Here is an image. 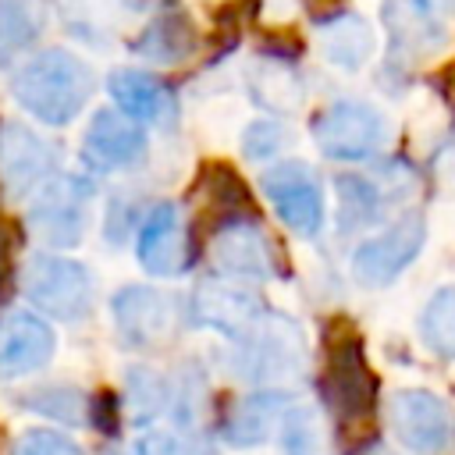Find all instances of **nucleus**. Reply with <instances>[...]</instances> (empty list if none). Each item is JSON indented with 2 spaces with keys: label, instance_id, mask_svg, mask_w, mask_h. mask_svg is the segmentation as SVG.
Masks as SVG:
<instances>
[{
  "label": "nucleus",
  "instance_id": "nucleus-1",
  "mask_svg": "<svg viewBox=\"0 0 455 455\" xmlns=\"http://www.w3.org/2000/svg\"><path fill=\"white\" fill-rule=\"evenodd\" d=\"M92 68L64 46L39 50L11 75V96L18 100V107L50 128L71 124L92 100Z\"/></svg>",
  "mask_w": 455,
  "mask_h": 455
},
{
  "label": "nucleus",
  "instance_id": "nucleus-2",
  "mask_svg": "<svg viewBox=\"0 0 455 455\" xmlns=\"http://www.w3.org/2000/svg\"><path fill=\"white\" fill-rule=\"evenodd\" d=\"M228 366L252 387L288 384L306 370V334L291 316L267 309V316L252 331L231 341Z\"/></svg>",
  "mask_w": 455,
  "mask_h": 455
},
{
  "label": "nucleus",
  "instance_id": "nucleus-3",
  "mask_svg": "<svg viewBox=\"0 0 455 455\" xmlns=\"http://www.w3.org/2000/svg\"><path fill=\"white\" fill-rule=\"evenodd\" d=\"M21 288L39 313H46L53 320H68V323L89 316L92 302H96L92 270L78 259L60 256L57 249L28 256V263L21 270Z\"/></svg>",
  "mask_w": 455,
  "mask_h": 455
},
{
  "label": "nucleus",
  "instance_id": "nucleus-4",
  "mask_svg": "<svg viewBox=\"0 0 455 455\" xmlns=\"http://www.w3.org/2000/svg\"><path fill=\"white\" fill-rule=\"evenodd\" d=\"M391 139V121L366 100H334L313 117V142L327 160L359 164L377 156Z\"/></svg>",
  "mask_w": 455,
  "mask_h": 455
},
{
  "label": "nucleus",
  "instance_id": "nucleus-5",
  "mask_svg": "<svg viewBox=\"0 0 455 455\" xmlns=\"http://www.w3.org/2000/svg\"><path fill=\"white\" fill-rule=\"evenodd\" d=\"M92 181L82 174H53L39 192H32L25 224L46 249H75L89 224Z\"/></svg>",
  "mask_w": 455,
  "mask_h": 455
},
{
  "label": "nucleus",
  "instance_id": "nucleus-6",
  "mask_svg": "<svg viewBox=\"0 0 455 455\" xmlns=\"http://www.w3.org/2000/svg\"><path fill=\"white\" fill-rule=\"evenodd\" d=\"M395 441L412 455H448L455 448V409L427 387H398L387 398Z\"/></svg>",
  "mask_w": 455,
  "mask_h": 455
},
{
  "label": "nucleus",
  "instance_id": "nucleus-7",
  "mask_svg": "<svg viewBox=\"0 0 455 455\" xmlns=\"http://www.w3.org/2000/svg\"><path fill=\"white\" fill-rule=\"evenodd\" d=\"M259 188L267 196V203L274 206L277 220L302 235L313 238L323 228V188L316 171L306 160H277L259 174Z\"/></svg>",
  "mask_w": 455,
  "mask_h": 455
},
{
  "label": "nucleus",
  "instance_id": "nucleus-8",
  "mask_svg": "<svg viewBox=\"0 0 455 455\" xmlns=\"http://www.w3.org/2000/svg\"><path fill=\"white\" fill-rule=\"evenodd\" d=\"M323 398L341 419H366L377 402V377L363 355V341L352 331H338L327 345Z\"/></svg>",
  "mask_w": 455,
  "mask_h": 455
},
{
  "label": "nucleus",
  "instance_id": "nucleus-9",
  "mask_svg": "<svg viewBox=\"0 0 455 455\" xmlns=\"http://www.w3.org/2000/svg\"><path fill=\"white\" fill-rule=\"evenodd\" d=\"M427 242V220L423 213L409 210L373 238L359 242L352 252V277L366 288H384L391 284L419 252Z\"/></svg>",
  "mask_w": 455,
  "mask_h": 455
},
{
  "label": "nucleus",
  "instance_id": "nucleus-10",
  "mask_svg": "<svg viewBox=\"0 0 455 455\" xmlns=\"http://www.w3.org/2000/svg\"><path fill=\"white\" fill-rule=\"evenodd\" d=\"M263 316H267V306L249 281H238L228 274H206L203 281H196L192 320L199 327L220 331L224 338L235 341L245 331H252Z\"/></svg>",
  "mask_w": 455,
  "mask_h": 455
},
{
  "label": "nucleus",
  "instance_id": "nucleus-11",
  "mask_svg": "<svg viewBox=\"0 0 455 455\" xmlns=\"http://www.w3.org/2000/svg\"><path fill=\"white\" fill-rule=\"evenodd\" d=\"M210 263L217 274L238 281H270L281 274L277 249L270 235L252 217H228L210 238Z\"/></svg>",
  "mask_w": 455,
  "mask_h": 455
},
{
  "label": "nucleus",
  "instance_id": "nucleus-12",
  "mask_svg": "<svg viewBox=\"0 0 455 455\" xmlns=\"http://www.w3.org/2000/svg\"><path fill=\"white\" fill-rule=\"evenodd\" d=\"M57 174V146L18 121L0 124V188L11 199L39 192Z\"/></svg>",
  "mask_w": 455,
  "mask_h": 455
},
{
  "label": "nucleus",
  "instance_id": "nucleus-13",
  "mask_svg": "<svg viewBox=\"0 0 455 455\" xmlns=\"http://www.w3.org/2000/svg\"><path fill=\"white\" fill-rule=\"evenodd\" d=\"M146 156V128L128 117L121 107H103L89 117L82 135V164L114 174L124 167H135Z\"/></svg>",
  "mask_w": 455,
  "mask_h": 455
},
{
  "label": "nucleus",
  "instance_id": "nucleus-14",
  "mask_svg": "<svg viewBox=\"0 0 455 455\" xmlns=\"http://www.w3.org/2000/svg\"><path fill=\"white\" fill-rule=\"evenodd\" d=\"M110 316H114V331H117L121 345H128L135 352L164 345L174 331L171 295H164L156 288H146V284H124L110 299Z\"/></svg>",
  "mask_w": 455,
  "mask_h": 455
},
{
  "label": "nucleus",
  "instance_id": "nucleus-15",
  "mask_svg": "<svg viewBox=\"0 0 455 455\" xmlns=\"http://www.w3.org/2000/svg\"><path fill=\"white\" fill-rule=\"evenodd\" d=\"M398 164L384 167L380 174H338L334 188H338V228L348 231H363L370 224H377L384 217V206L395 199H405L412 192V178H391Z\"/></svg>",
  "mask_w": 455,
  "mask_h": 455
},
{
  "label": "nucleus",
  "instance_id": "nucleus-16",
  "mask_svg": "<svg viewBox=\"0 0 455 455\" xmlns=\"http://www.w3.org/2000/svg\"><path fill=\"white\" fill-rule=\"evenodd\" d=\"M135 256H139L142 270H149L153 277H174V274L188 270V259H192L188 231H185V217L174 203H156L139 220Z\"/></svg>",
  "mask_w": 455,
  "mask_h": 455
},
{
  "label": "nucleus",
  "instance_id": "nucleus-17",
  "mask_svg": "<svg viewBox=\"0 0 455 455\" xmlns=\"http://www.w3.org/2000/svg\"><path fill=\"white\" fill-rule=\"evenodd\" d=\"M53 327L32 309L0 316V377H28L53 359Z\"/></svg>",
  "mask_w": 455,
  "mask_h": 455
},
{
  "label": "nucleus",
  "instance_id": "nucleus-18",
  "mask_svg": "<svg viewBox=\"0 0 455 455\" xmlns=\"http://www.w3.org/2000/svg\"><path fill=\"white\" fill-rule=\"evenodd\" d=\"M107 92L114 107H121L128 117L149 128H171L178 121V96L174 89L156 78L153 71H135V68H117L107 78Z\"/></svg>",
  "mask_w": 455,
  "mask_h": 455
},
{
  "label": "nucleus",
  "instance_id": "nucleus-19",
  "mask_svg": "<svg viewBox=\"0 0 455 455\" xmlns=\"http://www.w3.org/2000/svg\"><path fill=\"white\" fill-rule=\"evenodd\" d=\"M288 405H291L288 391L256 387V391L242 395L238 402H231V409L224 412L220 434L231 448H256L281 427V416L288 412Z\"/></svg>",
  "mask_w": 455,
  "mask_h": 455
},
{
  "label": "nucleus",
  "instance_id": "nucleus-20",
  "mask_svg": "<svg viewBox=\"0 0 455 455\" xmlns=\"http://www.w3.org/2000/svg\"><path fill=\"white\" fill-rule=\"evenodd\" d=\"M132 50L149 64H181L196 50V25L185 11L167 7L139 28Z\"/></svg>",
  "mask_w": 455,
  "mask_h": 455
},
{
  "label": "nucleus",
  "instance_id": "nucleus-21",
  "mask_svg": "<svg viewBox=\"0 0 455 455\" xmlns=\"http://www.w3.org/2000/svg\"><path fill=\"white\" fill-rule=\"evenodd\" d=\"M316 36H320L323 57L341 71H359L377 50V36H373L370 21L355 11H338V14L323 18L316 25Z\"/></svg>",
  "mask_w": 455,
  "mask_h": 455
},
{
  "label": "nucleus",
  "instance_id": "nucleus-22",
  "mask_svg": "<svg viewBox=\"0 0 455 455\" xmlns=\"http://www.w3.org/2000/svg\"><path fill=\"white\" fill-rule=\"evenodd\" d=\"M46 28L43 0H0V68H18V60L39 43Z\"/></svg>",
  "mask_w": 455,
  "mask_h": 455
},
{
  "label": "nucleus",
  "instance_id": "nucleus-23",
  "mask_svg": "<svg viewBox=\"0 0 455 455\" xmlns=\"http://www.w3.org/2000/svg\"><path fill=\"white\" fill-rule=\"evenodd\" d=\"M249 96H252V103H259L270 114H291L302 107L306 85L291 64L263 57L249 68Z\"/></svg>",
  "mask_w": 455,
  "mask_h": 455
},
{
  "label": "nucleus",
  "instance_id": "nucleus-24",
  "mask_svg": "<svg viewBox=\"0 0 455 455\" xmlns=\"http://www.w3.org/2000/svg\"><path fill=\"white\" fill-rule=\"evenodd\" d=\"M171 395H174V380H167L153 366H132L124 377V402L135 423H153L156 416L171 412Z\"/></svg>",
  "mask_w": 455,
  "mask_h": 455
},
{
  "label": "nucleus",
  "instance_id": "nucleus-25",
  "mask_svg": "<svg viewBox=\"0 0 455 455\" xmlns=\"http://www.w3.org/2000/svg\"><path fill=\"white\" fill-rule=\"evenodd\" d=\"M419 338L434 355L455 359V284H444L427 299L419 313Z\"/></svg>",
  "mask_w": 455,
  "mask_h": 455
},
{
  "label": "nucleus",
  "instance_id": "nucleus-26",
  "mask_svg": "<svg viewBox=\"0 0 455 455\" xmlns=\"http://www.w3.org/2000/svg\"><path fill=\"white\" fill-rule=\"evenodd\" d=\"M277 437H281V451L284 455H320V448H323V427H320L316 409H309V405H288V412L281 416Z\"/></svg>",
  "mask_w": 455,
  "mask_h": 455
},
{
  "label": "nucleus",
  "instance_id": "nucleus-27",
  "mask_svg": "<svg viewBox=\"0 0 455 455\" xmlns=\"http://www.w3.org/2000/svg\"><path fill=\"white\" fill-rule=\"evenodd\" d=\"M21 405L39 412V416H50L57 423H82L85 416V395L78 387H68V384H46V387H36L28 395H21Z\"/></svg>",
  "mask_w": 455,
  "mask_h": 455
},
{
  "label": "nucleus",
  "instance_id": "nucleus-28",
  "mask_svg": "<svg viewBox=\"0 0 455 455\" xmlns=\"http://www.w3.org/2000/svg\"><path fill=\"white\" fill-rule=\"evenodd\" d=\"M288 146V132L281 121H252L245 132H242V153L249 160H274L281 156V149Z\"/></svg>",
  "mask_w": 455,
  "mask_h": 455
},
{
  "label": "nucleus",
  "instance_id": "nucleus-29",
  "mask_svg": "<svg viewBox=\"0 0 455 455\" xmlns=\"http://www.w3.org/2000/svg\"><path fill=\"white\" fill-rule=\"evenodd\" d=\"M11 455H85V451L68 434H57L50 427H32L18 434Z\"/></svg>",
  "mask_w": 455,
  "mask_h": 455
},
{
  "label": "nucleus",
  "instance_id": "nucleus-30",
  "mask_svg": "<svg viewBox=\"0 0 455 455\" xmlns=\"http://www.w3.org/2000/svg\"><path fill=\"white\" fill-rule=\"evenodd\" d=\"M132 455H206V451L192 437H185L178 430H146L135 441Z\"/></svg>",
  "mask_w": 455,
  "mask_h": 455
},
{
  "label": "nucleus",
  "instance_id": "nucleus-31",
  "mask_svg": "<svg viewBox=\"0 0 455 455\" xmlns=\"http://www.w3.org/2000/svg\"><path fill=\"white\" fill-rule=\"evenodd\" d=\"M409 14L427 28L430 43L444 46V21L455 18V0H405Z\"/></svg>",
  "mask_w": 455,
  "mask_h": 455
},
{
  "label": "nucleus",
  "instance_id": "nucleus-32",
  "mask_svg": "<svg viewBox=\"0 0 455 455\" xmlns=\"http://www.w3.org/2000/svg\"><path fill=\"white\" fill-rule=\"evenodd\" d=\"M4 267H7V256H4V235H0V277H4Z\"/></svg>",
  "mask_w": 455,
  "mask_h": 455
},
{
  "label": "nucleus",
  "instance_id": "nucleus-33",
  "mask_svg": "<svg viewBox=\"0 0 455 455\" xmlns=\"http://www.w3.org/2000/svg\"><path fill=\"white\" fill-rule=\"evenodd\" d=\"M132 4H146V0H132Z\"/></svg>",
  "mask_w": 455,
  "mask_h": 455
}]
</instances>
